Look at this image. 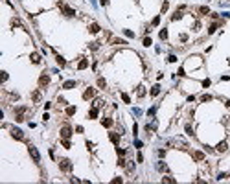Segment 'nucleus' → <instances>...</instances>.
I'll return each instance as SVG.
<instances>
[{"label": "nucleus", "mask_w": 230, "mask_h": 184, "mask_svg": "<svg viewBox=\"0 0 230 184\" xmlns=\"http://www.w3.org/2000/svg\"><path fill=\"white\" fill-rule=\"evenodd\" d=\"M28 151H30V155H31V158H33V162L39 164V162H41V155H39V151H37V147L30 144V145H28Z\"/></svg>", "instance_id": "f257e3e1"}, {"label": "nucleus", "mask_w": 230, "mask_h": 184, "mask_svg": "<svg viewBox=\"0 0 230 184\" xmlns=\"http://www.w3.org/2000/svg\"><path fill=\"white\" fill-rule=\"evenodd\" d=\"M59 168L63 169V171H70V169H72V164H70L68 158H63V160H59Z\"/></svg>", "instance_id": "f03ea898"}, {"label": "nucleus", "mask_w": 230, "mask_h": 184, "mask_svg": "<svg viewBox=\"0 0 230 184\" xmlns=\"http://www.w3.org/2000/svg\"><path fill=\"white\" fill-rule=\"evenodd\" d=\"M59 7L63 9V13H64V15H66V17H74V15H76V11H74L72 7H68L66 4H59Z\"/></svg>", "instance_id": "7ed1b4c3"}, {"label": "nucleus", "mask_w": 230, "mask_h": 184, "mask_svg": "<svg viewBox=\"0 0 230 184\" xmlns=\"http://www.w3.org/2000/svg\"><path fill=\"white\" fill-rule=\"evenodd\" d=\"M70 136H72V129H70L68 125H64L63 129H61V138H63V140H68Z\"/></svg>", "instance_id": "20e7f679"}, {"label": "nucleus", "mask_w": 230, "mask_h": 184, "mask_svg": "<svg viewBox=\"0 0 230 184\" xmlns=\"http://www.w3.org/2000/svg\"><path fill=\"white\" fill-rule=\"evenodd\" d=\"M48 85H50V77H48V75H46V74H43V75H41V77H39V87H48Z\"/></svg>", "instance_id": "39448f33"}, {"label": "nucleus", "mask_w": 230, "mask_h": 184, "mask_svg": "<svg viewBox=\"0 0 230 184\" xmlns=\"http://www.w3.org/2000/svg\"><path fill=\"white\" fill-rule=\"evenodd\" d=\"M24 112H26V107H18L15 120H17V122H22V120H24Z\"/></svg>", "instance_id": "423d86ee"}, {"label": "nucleus", "mask_w": 230, "mask_h": 184, "mask_svg": "<svg viewBox=\"0 0 230 184\" xmlns=\"http://www.w3.org/2000/svg\"><path fill=\"white\" fill-rule=\"evenodd\" d=\"M11 136L17 140H24V133H22L20 129H11Z\"/></svg>", "instance_id": "0eeeda50"}, {"label": "nucleus", "mask_w": 230, "mask_h": 184, "mask_svg": "<svg viewBox=\"0 0 230 184\" xmlns=\"http://www.w3.org/2000/svg\"><path fill=\"white\" fill-rule=\"evenodd\" d=\"M227 149H228V144H227V142H219L217 147H215V151H219V153H225Z\"/></svg>", "instance_id": "6e6552de"}, {"label": "nucleus", "mask_w": 230, "mask_h": 184, "mask_svg": "<svg viewBox=\"0 0 230 184\" xmlns=\"http://www.w3.org/2000/svg\"><path fill=\"white\" fill-rule=\"evenodd\" d=\"M94 88H87L85 92H83V98H85V100H90V98H94Z\"/></svg>", "instance_id": "1a4fd4ad"}, {"label": "nucleus", "mask_w": 230, "mask_h": 184, "mask_svg": "<svg viewBox=\"0 0 230 184\" xmlns=\"http://www.w3.org/2000/svg\"><path fill=\"white\" fill-rule=\"evenodd\" d=\"M109 138H111V142H112V144L118 145V142H120V134H118V133H111V134H109Z\"/></svg>", "instance_id": "9d476101"}, {"label": "nucleus", "mask_w": 230, "mask_h": 184, "mask_svg": "<svg viewBox=\"0 0 230 184\" xmlns=\"http://www.w3.org/2000/svg\"><path fill=\"white\" fill-rule=\"evenodd\" d=\"M74 87H76V81H74V79H70V81H64V83H63V88H66V90H68V88H74Z\"/></svg>", "instance_id": "9b49d317"}, {"label": "nucleus", "mask_w": 230, "mask_h": 184, "mask_svg": "<svg viewBox=\"0 0 230 184\" xmlns=\"http://www.w3.org/2000/svg\"><path fill=\"white\" fill-rule=\"evenodd\" d=\"M88 31H90V33H98V31H100V24L92 22V24H90V28H88Z\"/></svg>", "instance_id": "f8f14e48"}, {"label": "nucleus", "mask_w": 230, "mask_h": 184, "mask_svg": "<svg viewBox=\"0 0 230 184\" xmlns=\"http://www.w3.org/2000/svg\"><path fill=\"white\" fill-rule=\"evenodd\" d=\"M31 100H33L35 103H39V101H41V92H39V90L31 92Z\"/></svg>", "instance_id": "ddd939ff"}, {"label": "nucleus", "mask_w": 230, "mask_h": 184, "mask_svg": "<svg viewBox=\"0 0 230 184\" xmlns=\"http://www.w3.org/2000/svg\"><path fill=\"white\" fill-rule=\"evenodd\" d=\"M87 66H88V61H87V59H81V61H79V64H77L79 70H85Z\"/></svg>", "instance_id": "4468645a"}, {"label": "nucleus", "mask_w": 230, "mask_h": 184, "mask_svg": "<svg viewBox=\"0 0 230 184\" xmlns=\"http://www.w3.org/2000/svg\"><path fill=\"white\" fill-rule=\"evenodd\" d=\"M30 59H31V63H35V64H37V63H41V55H39V54H31V55H30Z\"/></svg>", "instance_id": "2eb2a0df"}, {"label": "nucleus", "mask_w": 230, "mask_h": 184, "mask_svg": "<svg viewBox=\"0 0 230 184\" xmlns=\"http://www.w3.org/2000/svg\"><path fill=\"white\" fill-rule=\"evenodd\" d=\"M193 158L201 162V160H204V153H201V151H195V153H193Z\"/></svg>", "instance_id": "dca6fc26"}, {"label": "nucleus", "mask_w": 230, "mask_h": 184, "mask_svg": "<svg viewBox=\"0 0 230 184\" xmlns=\"http://www.w3.org/2000/svg\"><path fill=\"white\" fill-rule=\"evenodd\" d=\"M199 13H201V15H208V13H210V7L208 6H201L199 7Z\"/></svg>", "instance_id": "f3484780"}, {"label": "nucleus", "mask_w": 230, "mask_h": 184, "mask_svg": "<svg viewBox=\"0 0 230 184\" xmlns=\"http://www.w3.org/2000/svg\"><path fill=\"white\" fill-rule=\"evenodd\" d=\"M158 94H160V87H158V85H155V87L151 88V96H158Z\"/></svg>", "instance_id": "a211bd4d"}, {"label": "nucleus", "mask_w": 230, "mask_h": 184, "mask_svg": "<svg viewBox=\"0 0 230 184\" xmlns=\"http://www.w3.org/2000/svg\"><path fill=\"white\" fill-rule=\"evenodd\" d=\"M101 123H103V127H112V123H114V122H112L111 118H105V120H103Z\"/></svg>", "instance_id": "6ab92c4d"}, {"label": "nucleus", "mask_w": 230, "mask_h": 184, "mask_svg": "<svg viewBox=\"0 0 230 184\" xmlns=\"http://www.w3.org/2000/svg\"><path fill=\"white\" fill-rule=\"evenodd\" d=\"M179 18H182V9H179V11H175V15L171 17V20H179Z\"/></svg>", "instance_id": "aec40b11"}, {"label": "nucleus", "mask_w": 230, "mask_h": 184, "mask_svg": "<svg viewBox=\"0 0 230 184\" xmlns=\"http://www.w3.org/2000/svg\"><path fill=\"white\" fill-rule=\"evenodd\" d=\"M55 61H57V64H59V66H64V64H66V61L61 57V55H57V57H55Z\"/></svg>", "instance_id": "412c9836"}, {"label": "nucleus", "mask_w": 230, "mask_h": 184, "mask_svg": "<svg viewBox=\"0 0 230 184\" xmlns=\"http://www.w3.org/2000/svg\"><path fill=\"white\" fill-rule=\"evenodd\" d=\"M98 87H100V88H105L107 87V81L103 77H100V79H98Z\"/></svg>", "instance_id": "4be33fe9"}, {"label": "nucleus", "mask_w": 230, "mask_h": 184, "mask_svg": "<svg viewBox=\"0 0 230 184\" xmlns=\"http://www.w3.org/2000/svg\"><path fill=\"white\" fill-rule=\"evenodd\" d=\"M157 169H158V171H168V166H166V164H164V162H158Z\"/></svg>", "instance_id": "5701e85b"}, {"label": "nucleus", "mask_w": 230, "mask_h": 184, "mask_svg": "<svg viewBox=\"0 0 230 184\" xmlns=\"http://www.w3.org/2000/svg\"><path fill=\"white\" fill-rule=\"evenodd\" d=\"M162 182H164V184H166V182H168V184H173V182H175V179H171V177H162Z\"/></svg>", "instance_id": "b1692460"}, {"label": "nucleus", "mask_w": 230, "mask_h": 184, "mask_svg": "<svg viewBox=\"0 0 230 184\" xmlns=\"http://www.w3.org/2000/svg\"><path fill=\"white\" fill-rule=\"evenodd\" d=\"M88 116H90L92 120H94V118H98V109H90V112H88Z\"/></svg>", "instance_id": "393cba45"}, {"label": "nucleus", "mask_w": 230, "mask_h": 184, "mask_svg": "<svg viewBox=\"0 0 230 184\" xmlns=\"http://www.w3.org/2000/svg\"><path fill=\"white\" fill-rule=\"evenodd\" d=\"M201 101H212V96H210V94H204V96H201Z\"/></svg>", "instance_id": "a878e982"}, {"label": "nucleus", "mask_w": 230, "mask_h": 184, "mask_svg": "<svg viewBox=\"0 0 230 184\" xmlns=\"http://www.w3.org/2000/svg\"><path fill=\"white\" fill-rule=\"evenodd\" d=\"M217 26H219V24H212V26L208 28V33H210V35H212V33H215V30H217Z\"/></svg>", "instance_id": "bb28decb"}, {"label": "nucleus", "mask_w": 230, "mask_h": 184, "mask_svg": "<svg viewBox=\"0 0 230 184\" xmlns=\"http://www.w3.org/2000/svg\"><path fill=\"white\" fill-rule=\"evenodd\" d=\"M74 112H76V107H68V109H66V114L68 116H72Z\"/></svg>", "instance_id": "cd10ccee"}, {"label": "nucleus", "mask_w": 230, "mask_h": 184, "mask_svg": "<svg viewBox=\"0 0 230 184\" xmlns=\"http://www.w3.org/2000/svg\"><path fill=\"white\" fill-rule=\"evenodd\" d=\"M63 147H66V149H70V147H72V144H70V140H63Z\"/></svg>", "instance_id": "c85d7f7f"}, {"label": "nucleus", "mask_w": 230, "mask_h": 184, "mask_svg": "<svg viewBox=\"0 0 230 184\" xmlns=\"http://www.w3.org/2000/svg\"><path fill=\"white\" fill-rule=\"evenodd\" d=\"M138 96H140V98H144V96H145V90H144V87H138Z\"/></svg>", "instance_id": "c756f323"}, {"label": "nucleus", "mask_w": 230, "mask_h": 184, "mask_svg": "<svg viewBox=\"0 0 230 184\" xmlns=\"http://www.w3.org/2000/svg\"><path fill=\"white\" fill-rule=\"evenodd\" d=\"M121 100H123L125 103H131V98L127 96V94H121Z\"/></svg>", "instance_id": "7c9ffc66"}, {"label": "nucleus", "mask_w": 230, "mask_h": 184, "mask_svg": "<svg viewBox=\"0 0 230 184\" xmlns=\"http://www.w3.org/2000/svg\"><path fill=\"white\" fill-rule=\"evenodd\" d=\"M151 44H153L151 39H149V37H145V39H144V46H151Z\"/></svg>", "instance_id": "2f4dec72"}, {"label": "nucleus", "mask_w": 230, "mask_h": 184, "mask_svg": "<svg viewBox=\"0 0 230 184\" xmlns=\"http://www.w3.org/2000/svg\"><path fill=\"white\" fill-rule=\"evenodd\" d=\"M186 133L190 136H193V129H191V125H186Z\"/></svg>", "instance_id": "473e14b6"}, {"label": "nucleus", "mask_w": 230, "mask_h": 184, "mask_svg": "<svg viewBox=\"0 0 230 184\" xmlns=\"http://www.w3.org/2000/svg\"><path fill=\"white\" fill-rule=\"evenodd\" d=\"M160 39H162V41H164V39H168V31H166V30H162V31H160Z\"/></svg>", "instance_id": "72a5a7b5"}, {"label": "nucleus", "mask_w": 230, "mask_h": 184, "mask_svg": "<svg viewBox=\"0 0 230 184\" xmlns=\"http://www.w3.org/2000/svg\"><path fill=\"white\" fill-rule=\"evenodd\" d=\"M123 33H125V37H134V33L131 30H123Z\"/></svg>", "instance_id": "f704fd0d"}, {"label": "nucleus", "mask_w": 230, "mask_h": 184, "mask_svg": "<svg viewBox=\"0 0 230 184\" xmlns=\"http://www.w3.org/2000/svg\"><path fill=\"white\" fill-rule=\"evenodd\" d=\"M116 153H118L120 157H123V155H125V149H120V147H116Z\"/></svg>", "instance_id": "c9c22d12"}, {"label": "nucleus", "mask_w": 230, "mask_h": 184, "mask_svg": "<svg viewBox=\"0 0 230 184\" xmlns=\"http://www.w3.org/2000/svg\"><path fill=\"white\" fill-rule=\"evenodd\" d=\"M158 22H160V17H155L153 18V26H158Z\"/></svg>", "instance_id": "e433bc0d"}, {"label": "nucleus", "mask_w": 230, "mask_h": 184, "mask_svg": "<svg viewBox=\"0 0 230 184\" xmlns=\"http://www.w3.org/2000/svg\"><path fill=\"white\" fill-rule=\"evenodd\" d=\"M98 46H100V42H92V44H90V50H98Z\"/></svg>", "instance_id": "4c0bfd02"}, {"label": "nucleus", "mask_w": 230, "mask_h": 184, "mask_svg": "<svg viewBox=\"0 0 230 184\" xmlns=\"http://www.w3.org/2000/svg\"><path fill=\"white\" fill-rule=\"evenodd\" d=\"M118 166H125V160H123V157H120V158H118Z\"/></svg>", "instance_id": "58836bf2"}, {"label": "nucleus", "mask_w": 230, "mask_h": 184, "mask_svg": "<svg viewBox=\"0 0 230 184\" xmlns=\"http://www.w3.org/2000/svg\"><path fill=\"white\" fill-rule=\"evenodd\" d=\"M121 182V177H116V179H112V184H120Z\"/></svg>", "instance_id": "ea45409f"}, {"label": "nucleus", "mask_w": 230, "mask_h": 184, "mask_svg": "<svg viewBox=\"0 0 230 184\" xmlns=\"http://www.w3.org/2000/svg\"><path fill=\"white\" fill-rule=\"evenodd\" d=\"M168 61H170V63H175L177 57H175V55H170V57H168Z\"/></svg>", "instance_id": "a19ab883"}, {"label": "nucleus", "mask_w": 230, "mask_h": 184, "mask_svg": "<svg viewBox=\"0 0 230 184\" xmlns=\"http://www.w3.org/2000/svg\"><path fill=\"white\" fill-rule=\"evenodd\" d=\"M203 87H204V88L210 87V79H204V81H203Z\"/></svg>", "instance_id": "79ce46f5"}, {"label": "nucleus", "mask_w": 230, "mask_h": 184, "mask_svg": "<svg viewBox=\"0 0 230 184\" xmlns=\"http://www.w3.org/2000/svg\"><path fill=\"white\" fill-rule=\"evenodd\" d=\"M13 26H22L20 20H17V18H13Z\"/></svg>", "instance_id": "37998d69"}, {"label": "nucleus", "mask_w": 230, "mask_h": 184, "mask_svg": "<svg viewBox=\"0 0 230 184\" xmlns=\"http://www.w3.org/2000/svg\"><path fill=\"white\" fill-rule=\"evenodd\" d=\"M136 160H138V162H142V160H144V157H142V153H138V155H136Z\"/></svg>", "instance_id": "c03bdc74"}, {"label": "nucleus", "mask_w": 230, "mask_h": 184, "mask_svg": "<svg viewBox=\"0 0 230 184\" xmlns=\"http://www.w3.org/2000/svg\"><path fill=\"white\" fill-rule=\"evenodd\" d=\"M101 2V6H107V4H109V0H100Z\"/></svg>", "instance_id": "a18cd8bd"}, {"label": "nucleus", "mask_w": 230, "mask_h": 184, "mask_svg": "<svg viewBox=\"0 0 230 184\" xmlns=\"http://www.w3.org/2000/svg\"><path fill=\"white\" fill-rule=\"evenodd\" d=\"M227 107H230V100H228V101H227Z\"/></svg>", "instance_id": "49530a36"}]
</instances>
